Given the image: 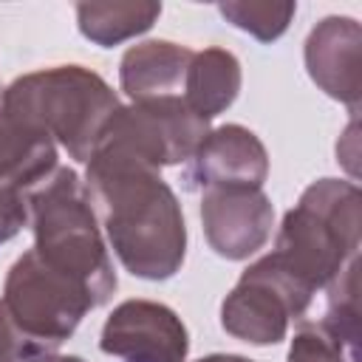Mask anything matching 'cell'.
Listing matches in <instances>:
<instances>
[{
  "mask_svg": "<svg viewBox=\"0 0 362 362\" xmlns=\"http://www.w3.org/2000/svg\"><path fill=\"white\" fill-rule=\"evenodd\" d=\"M85 187L113 255L133 277L167 280L181 269L187 223L161 170L110 147H96Z\"/></svg>",
  "mask_w": 362,
  "mask_h": 362,
  "instance_id": "cell-1",
  "label": "cell"
},
{
  "mask_svg": "<svg viewBox=\"0 0 362 362\" xmlns=\"http://www.w3.org/2000/svg\"><path fill=\"white\" fill-rule=\"evenodd\" d=\"M3 107L25 127L48 136L74 161L88 164L105 124L122 107L116 90L85 65H54L0 88Z\"/></svg>",
  "mask_w": 362,
  "mask_h": 362,
  "instance_id": "cell-2",
  "label": "cell"
},
{
  "mask_svg": "<svg viewBox=\"0 0 362 362\" xmlns=\"http://www.w3.org/2000/svg\"><path fill=\"white\" fill-rule=\"evenodd\" d=\"M28 218L34 252L59 274L82 283L96 305H105L119 280L102 238L85 181L71 167H57L31 195Z\"/></svg>",
  "mask_w": 362,
  "mask_h": 362,
  "instance_id": "cell-3",
  "label": "cell"
},
{
  "mask_svg": "<svg viewBox=\"0 0 362 362\" xmlns=\"http://www.w3.org/2000/svg\"><path fill=\"white\" fill-rule=\"evenodd\" d=\"M362 192L345 178L308 184L300 201L283 215L274 249L269 252L314 294L325 288L359 255Z\"/></svg>",
  "mask_w": 362,
  "mask_h": 362,
  "instance_id": "cell-4",
  "label": "cell"
},
{
  "mask_svg": "<svg viewBox=\"0 0 362 362\" xmlns=\"http://www.w3.org/2000/svg\"><path fill=\"white\" fill-rule=\"evenodd\" d=\"M0 308L6 320L45 356L57 354L96 303L82 283L59 274L28 249L6 274Z\"/></svg>",
  "mask_w": 362,
  "mask_h": 362,
  "instance_id": "cell-5",
  "label": "cell"
},
{
  "mask_svg": "<svg viewBox=\"0 0 362 362\" xmlns=\"http://www.w3.org/2000/svg\"><path fill=\"white\" fill-rule=\"evenodd\" d=\"M314 300L272 255L255 260L221 303V325L249 345H277L288 334V322L300 320Z\"/></svg>",
  "mask_w": 362,
  "mask_h": 362,
  "instance_id": "cell-6",
  "label": "cell"
},
{
  "mask_svg": "<svg viewBox=\"0 0 362 362\" xmlns=\"http://www.w3.org/2000/svg\"><path fill=\"white\" fill-rule=\"evenodd\" d=\"M209 130V122L184 99L130 102L110 116L96 147H110L153 170H161L187 164Z\"/></svg>",
  "mask_w": 362,
  "mask_h": 362,
  "instance_id": "cell-7",
  "label": "cell"
},
{
  "mask_svg": "<svg viewBox=\"0 0 362 362\" xmlns=\"http://www.w3.org/2000/svg\"><path fill=\"white\" fill-rule=\"evenodd\" d=\"M99 348L127 362H187L189 334L170 305L124 300L105 320Z\"/></svg>",
  "mask_w": 362,
  "mask_h": 362,
  "instance_id": "cell-8",
  "label": "cell"
},
{
  "mask_svg": "<svg viewBox=\"0 0 362 362\" xmlns=\"http://www.w3.org/2000/svg\"><path fill=\"white\" fill-rule=\"evenodd\" d=\"M269 153L243 124H221L206 133L192 158L184 164L187 189H263Z\"/></svg>",
  "mask_w": 362,
  "mask_h": 362,
  "instance_id": "cell-9",
  "label": "cell"
},
{
  "mask_svg": "<svg viewBox=\"0 0 362 362\" xmlns=\"http://www.w3.org/2000/svg\"><path fill=\"white\" fill-rule=\"evenodd\" d=\"M201 223L218 257L246 260L269 243L274 206L263 189H206L201 192Z\"/></svg>",
  "mask_w": 362,
  "mask_h": 362,
  "instance_id": "cell-10",
  "label": "cell"
},
{
  "mask_svg": "<svg viewBox=\"0 0 362 362\" xmlns=\"http://www.w3.org/2000/svg\"><path fill=\"white\" fill-rule=\"evenodd\" d=\"M305 71L331 99L342 102L351 116L362 102V28L354 17H322L305 37Z\"/></svg>",
  "mask_w": 362,
  "mask_h": 362,
  "instance_id": "cell-11",
  "label": "cell"
},
{
  "mask_svg": "<svg viewBox=\"0 0 362 362\" xmlns=\"http://www.w3.org/2000/svg\"><path fill=\"white\" fill-rule=\"evenodd\" d=\"M192 54V48L170 40L136 42L119 62V85L130 102L184 99V79Z\"/></svg>",
  "mask_w": 362,
  "mask_h": 362,
  "instance_id": "cell-12",
  "label": "cell"
},
{
  "mask_svg": "<svg viewBox=\"0 0 362 362\" xmlns=\"http://www.w3.org/2000/svg\"><path fill=\"white\" fill-rule=\"evenodd\" d=\"M57 167V144L20 124L0 102V195L28 198Z\"/></svg>",
  "mask_w": 362,
  "mask_h": 362,
  "instance_id": "cell-13",
  "label": "cell"
},
{
  "mask_svg": "<svg viewBox=\"0 0 362 362\" xmlns=\"http://www.w3.org/2000/svg\"><path fill=\"white\" fill-rule=\"evenodd\" d=\"M243 71L232 51L204 48L192 54L184 79V102L206 122L221 116L240 93Z\"/></svg>",
  "mask_w": 362,
  "mask_h": 362,
  "instance_id": "cell-14",
  "label": "cell"
},
{
  "mask_svg": "<svg viewBox=\"0 0 362 362\" xmlns=\"http://www.w3.org/2000/svg\"><path fill=\"white\" fill-rule=\"evenodd\" d=\"M161 17V3L156 0H90L76 3L79 34L102 48H113L133 40L156 25Z\"/></svg>",
  "mask_w": 362,
  "mask_h": 362,
  "instance_id": "cell-15",
  "label": "cell"
},
{
  "mask_svg": "<svg viewBox=\"0 0 362 362\" xmlns=\"http://www.w3.org/2000/svg\"><path fill=\"white\" fill-rule=\"evenodd\" d=\"M359 260H351L325 288H328V308H325V328L339 339L345 354L356 362V342H359Z\"/></svg>",
  "mask_w": 362,
  "mask_h": 362,
  "instance_id": "cell-16",
  "label": "cell"
},
{
  "mask_svg": "<svg viewBox=\"0 0 362 362\" xmlns=\"http://www.w3.org/2000/svg\"><path fill=\"white\" fill-rule=\"evenodd\" d=\"M218 11L235 28L252 34L260 42H274L286 34L297 14V3H277V0H226L218 3Z\"/></svg>",
  "mask_w": 362,
  "mask_h": 362,
  "instance_id": "cell-17",
  "label": "cell"
},
{
  "mask_svg": "<svg viewBox=\"0 0 362 362\" xmlns=\"http://www.w3.org/2000/svg\"><path fill=\"white\" fill-rule=\"evenodd\" d=\"M198 362H252L240 354H209L201 356ZM288 362H354L339 339L325 328L322 320L317 322H300L291 345H288Z\"/></svg>",
  "mask_w": 362,
  "mask_h": 362,
  "instance_id": "cell-18",
  "label": "cell"
},
{
  "mask_svg": "<svg viewBox=\"0 0 362 362\" xmlns=\"http://www.w3.org/2000/svg\"><path fill=\"white\" fill-rule=\"evenodd\" d=\"M356 133H359V122H356V113L351 116V122H348V127H345V133L339 136V141H337V156L342 158V164L348 167V173H351V178H356V156H359V139H356Z\"/></svg>",
  "mask_w": 362,
  "mask_h": 362,
  "instance_id": "cell-19",
  "label": "cell"
},
{
  "mask_svg": "<svg viewBox=\"0 0 362 362\" xmlns=\"http://www.w3.org/2000/svg\"><path fill=\"white\" fill-rule=\"evenodd\" d=\"M37 362H85V359L74 354H48V356H40Z\"/></svg>",
  "mask_w": 362,
  "mask_h": 362,
  "instance_id": "cell-20",
  "label": "cell"
}]
</instances>
